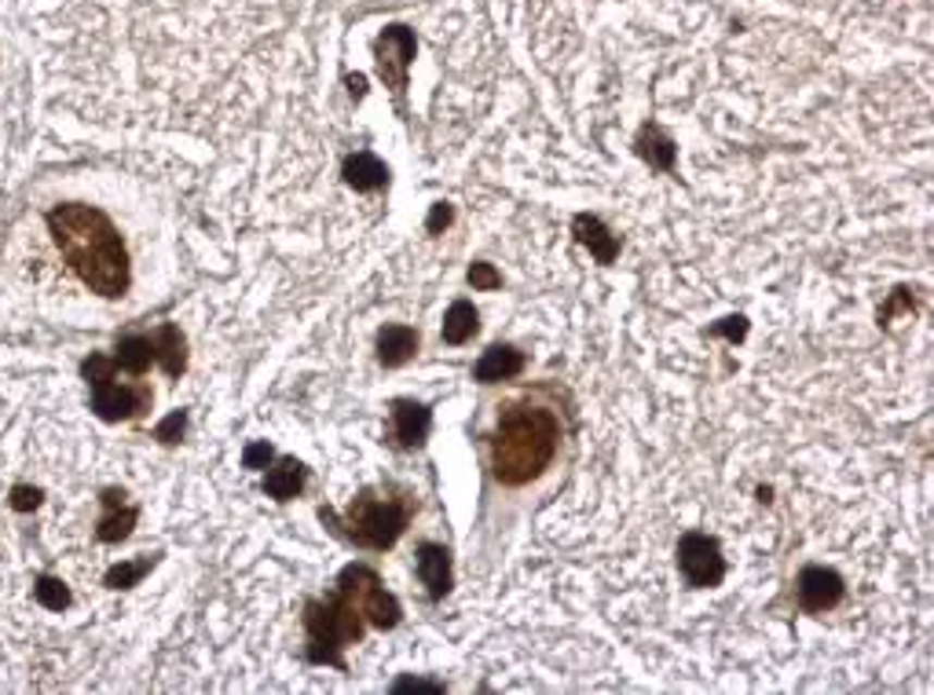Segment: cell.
<instances>
[{
	"label": "cell",
	"mask_w": 934,
	"mask_h": 695,
	"mask_svg": "<svg viewBox=\"0 0 934 695\" xmlns=\"http://www.w3.org/2000/svg\"><path fill=\"white\" fill-rule=\"evenodd\" d=\"M635 150H638L641 161H649V169H656V173H675V154H678L675 139H671L656 121L641 125V133L635 139Z\"/></svg>",
	"instance_id": "cell-16"
},
{
	"label": "cell",
	"mask_w": 934,
	"mask_h": 695,
	"mask_svg": "<svg viewBox=\"0 0 934 695\" xmlns=\"http://www.w3.org/2000/svg\"><path fill=\"white\" fill-rule=\"evenodd\" d=\"M678 571L686 579L689 589H715L726 579V557H722V546L715 535H704V531H686L678 538Z\"/></svg>",
	"instance_id": "cell-6"
},
{
	"label": "cell",
	"mask_w": 934,
	"mask_h": 695,
	"mask_svg": "<svg viewBox=\"0 0 934 695\" xmlns=\"http://www.w3.org/2000/svg\"><path fill=\"white\" fill-rule=\"evenodd\" d=\"M418 345H421L418 330L400 326V322H393V326H381L378 330V362L385 370L407 367V362L418 356Z\"/></svg>",
	"instance_id": "cell-14"
},
{
	"label": "cell",
	"mask_w": 934,
	"mask_h": 695,
	"mask_svg": "<svg viewBox=\"0 0 934 695\" xmlns=\"http://www.w3.org/2000/svg\"><path fill=\"white\" fill-rule=\"evenodd\" d=\"M155 356L158 362H162V370L169 377H180L187 370V340L184 334H180L176 322H162V326L155 330Z\"/></svg>",
	"instance_id": "cell-19"
},
{
	"label": "cell",
	"mask_w": 934,
	"mask_h": 695,
	"mask_svg": "<svg viewBox=\"0 0 934 695\" xmlns=\"http://www.w3.org/2000/svg\"><path fill=\"white\" fill-rule=\"evenodd\" d=\"M34 597H37V604H41V608H48V611H66L70 608V589L63 586V579H56V575H41L37 579V586H34Z\"/></svg>",
	"instance_id": "cell-22"
},
{
	"label": "cell",
	"mask_w": 934,
	"mask_h": 695,
	"mask_svg": "<svg viewBox=\"0 0 934 695\" xmlns=\"http://www.w3.org/2000/svg\"><path fill=\"white\" fill-rule=\"evenodd\" d=\"M48 231H52L59 253L66 268L85 282L93 294L118 300L133 286V268H128V249L110 216L96 206L66 201L48 213Z\"/></svg>",
	"instance_id": "cell-2"
},
{
	"label": "cell",
	"mask_w": 934,
	"mask_h": 695,
	"mask_svg": "<svg viewBox=\"0 0 934 695\" xmlns=\"http://www.w3.org/2000/svg\"><path fill=\"white\" fill-rule=\"evenodd\" d=\"M572 235H576V241L582 249H590V257H594L601 268L616 264L623 241H619V235H612V227L601 216L576 213V216H572Z\"/></svg>",
	"instance_id": "cell-10"
},
{
	"label": "cell",
	"mask_w": 934,
	"mask_h": 695,
	"mask_svg": "<svg viewBox=\"0 0 934 695\" xmlns=\"http://www.w3.org/2000/svg\"><path fill=\"white\" fill-rule=\"evenodd\" d=\"M393 692L396 695H404V692H433V695H444L447 688L440 681H426V678H400L396 684H393Z\"/></svg>",
	"instance_id": "cell-29"
},
{
	"label": "cell",
	"mask_w": 934,
	"mask_h": 695,
	"mask_svg": "<svg viewBox=\"0 0 934 695\" xmlns=\"http://www.w3.org/2000/svg\"><path fill=\"white\" fill-rule=\"evenodd\" d=\"M82 374L93 392V410L103 421H133L144 410H150V388L147 385H118V367L107 356H88L82 362Z\"/></svg>",
	"instance_id": "cell-5"
},
{
	"label": "cell",
	"mask_w": 934,
	"mask_h": 695,
	"mask_svg": "<svg viewBox=\"0 0 934 695\" xmlns=\"http://www.w3.org/2000/svg\"><path fill=\"white\" fill-rule=\"evenodd\" d=\"M319 517H323V523H330L341 538L356 542V546H364V549L385 553V549H393L400 535L407 531L410 517H415V501L396 487H367L348 501V509L341 512V517L334 509H319Z\"/></svg>",
	"instance_id": "cell-4"
},
{
	"label": "cell",
	"mask_w": 934,
	"mask_h": 695,
	"mask_svg": "<svg viewBox=\"0 0 934 695\" xmlns=\"http://www.w3.org/2000/svg\"><path fill=\"white\" fill-rule=\"evenodd\" d=\"M125 491L122 487H107L103 491V506H107V517L99 520V528H96V538L99 542H107V546H114V542H125L128 535H133V528H136V520H139V509L136 506H125Z\"/></svg>",
	"instance_id": "cell-12"
},
{
	"label": "cell",
	"mask_w": 934,
	"mask_h": 695,
	"mask_svg": "<svg viewBox=\"0 0 934 695\" xmlns=\"http://www.w3.org/2000/svg\"><path fill=\"white\" fill-rule=\"evenodd\" d=\"M418 40L415 29L407 26H385L374 40V59H378V77L393 88L396 96H404L407 88V70L415 63Z\"/></svg>",
	"instance_id": "cell-7"
},
{
	"label": "cell",
	"mask_w": 934,
	"mask_h": 695,
	"mask_svg": "<svg viewBox=\"0 0 934 695\" xmlns=\"http://www.w3.org/2000/svg\"><path fill=\"white\" fill-rule=\"evenodd\" d=\"M305 483H308L305 461H297V458H279L275 466L268 469L265 491H268V498H275V501H294L300 491H305Z\"/></svg>",
	"instance_id": "cell-17"
},
{
	"label": "cell",
	"mask_w": 934,
	"mask_h": 695,
	"mask_svg": "<svg viewBox=\"0 0 934 695\" xmlns=\"http://www.w3.org/2000/svg\"><path fill=\"white\" fill-rule=\"evenodd\" d=\"M155 563H158V553H155V557H139V560L114 563V568H110L107 575H103V586H107V589H133V586H139V582L150 575V571H155Z\"/></svg>",
	"instance_id": "cell-21"
},
{
	"label": "cell",
	"mask_w": 934,
	"mask_h": 695,
	"mask_svg": "<svg viewBox=\"0 0 934 695\" xmlns=\"http://www.w3.org/2000/svg\"><path fill=\"white\" fill-rule=\"evenodd\" d=\"M520 370H525V351L499 340V345H491L484 356L477 359L474 381H480V385H499V381H514Z\"/></svg>",
	"instance_id": "cell-13"
},
{
	"label": "cell",
	"mask_w": 934,
	"mask_h": 695,
	"mask_svg": "<svg viewBox=\"0 0 934 695\" xmlns=\"http://www.w3.org/2000/svg\"><path fill=\"white\" fill-rule=\"evenodd\" d=\"M477 330H480V311L474 308V300H455L444 315L440 337H444V345L458 348V345H466V340H474Z\"/></svg>",
	"instance_id": "cell-20"
},
{
	"label": "cell",
	"mask_w": 934,
	"mask_h": 695,
	"mask_svg": "<svg viewBox=\"0 0 934 695\" xmlns=\"http://www.w3.org/2000/svg\"><path fill=\"white\" fill-rule=\"evenodd\" d=\"M708 334H711V337H729L733 345H737V340L748 337V319H745V315H729V319L715 322V326H711Z\"/></svg>",
	"instance_id": "cell-26"
},
{
	"label": "cell",
	"mask_w": 934,
	"mask_h": 695,
	"mask_svg": "<svg viewBox=\"0 0 934 695\" xmlns=\"http://www.w3.org/2000/svg\"><path fill=\"white\" fill-rule=\"evenodd\" d=\"M341 176H345L348 187H353V190H364V195L389 187V165H385V161H381L378 154H370V150L348 154L345 165H341Z\"/></svg>",
	"instance_id": "cell-15"
},
{
	"label": "cell",
	"mask_w": 934,
	"mask_h": 695,
	"mask_svg": "<svg viewBox=\"0 0 934 695\" xmlns=\"http://www.w3.org/2000/svg\"><path fill=\"white\" fill-rule=\"evenodd\" d=\"M466 278H469V286L480 289V294H491V289L502 286V275L488 264V260H474V264H469V275H466Z\"/></svg>",
	"instance_id": "cell-23"
},
{
	"label": "cell",
	"mask_w": 934,
	"mask_h": 695,
	"mask_svg": "<svg viewBox=\"0 0 934 695\" xmlns=\"http://www.w3.org/2000/svg\"><path fill=\"white\" fill-rule=\"evenodd\" d=\"M150 362H158L155 356V337L150 334H128L114 345V367L118 374H133L144 377L150 370Z\"/></svg>",
	"instance_id": "cell-18"
},
{
	"label": "cell",
	"mask_w": 934,
	"mask_h": 695,
	"mask_svg": "<svg viewBox=\"0 0 934 695\" xmlns=\"http://www.w3.org/2000/svg\"><path fill=\"white\" fill-rule=\"evenodd\" d=\"M404 619L400 600L381 586L378 571L367 563H348L337 579V589L323 600L305 604V659L316 667H334L345 673V648L364 641L367 626L396 630Z\"/></svg>",
	"instance_id": "cell-1"
},
{
	"label": "cell",
	"mask_w": 934,
	"mask_h": 695,
	"mask_svg": "<svg viewBox=\"0 0 934 695\" xmlns=\"http://www.w3.org/2000/svg\"><path fill=\"white\" fill-rule=\"evenodd\" d=\"M184 429H187V410H173V414L155 429V439H162L165 447H173V443H180V436H184Z\"/></svg>",
	"instance_id": "cell-24"
},
{
	"label": "cell",
	"mask_w": 934,
	"mask_h": 695,
	"mask_svg": "<svg viewBox=\"0 0 934 695\" xmlns=\"http://www.w3.org/2000/svg\"><path fill=\"white\" fill-rule=\"evenodd\" d=\"M451 224H455V206H451V201H437V206L429 209L426 231H429V235H444Z\"/></svg>",
	"instance_id": "cell-25"
},
{
	"label": "cell",
	"mask_w": 934,
	"mask_h": 695,
	"mask_svg": "<svg viewBox=\"0 0 934 695\" xmlns=\"http://www.w3.org/2000/svg\"><path fill=\"white\" fill-rule=\"evenodd\" d=\"M901 308H912V297H909V289H898V294H894V300H890V305L880 311V326H887L894 311H901Z\"/></svg>",
	"instance_id": "cell-30"
},
{
	"label": "cell",
	"mask_w": 934,
	"mask_h": 695,
	"mask_svg": "<svg viewBox=\"0 0 934 695\" xmlns=\"http://www.w3.org/2000/svg\"><path fill=\"white\" fill-rule=\"evenodd\" d=\"M796 597H799V608L807 611V616H825V611L839 608V600L847 597V582H843L839 571L810 563V568H802L799 579H796Z\"/></svg>",
	"instance_id": "cell-8"
},
{
	"label": "cell",
	"mask_w": 934,
	"mask_h": 695,
	"mask_svg": "<svg viewBox=\"0 0 934 695\" xmlns=\"http://www.w3.org/2000/svg\"><path fill=\"white\" fill-rule=\"evenodd\" d=\"M345 85H348V92H353V99H359V96L367 92V77H364V74H348Z\"/></svg>",
	"instance_id": "cell-31"
},
{
	"label": "cell",
	"mask_w": 934,
	"mask_h": 695,
	"mask_svg": "<svg viewBox=\"0 0 934 695\" xmlns=\"http://www.w3.org/2000/svg\"><path fill=\"white\" fill-rule=\"evenodd\" d=\"M418 579L426 586L429 600H444L455 586V568H451V549L440 542H421L418 546Z\"/></svg>",
	"instance_id": "cell-11"
},
{
	"label": "cell",
	"mask_w": 934,
	"mask_h": 695,
	"mask_svg": "<svg viewBox=\"0 0 934 695\" xmlns=\"http://www.w3.org/2000/svg\"><path fill=\"white\" fill-rule=\"evenodd\" d=\"M271 458H275L271 443H249V447L243 450V466H246V469H268Z\"/></svg>",
	"instance_id": "cell-28"
},
{
	"label": "cell",
	"mask_w": 934,
	"mask_h": 695,
	"mask_svg": "<svg viewBox=\"0 0 934 695\" xmlns=\"http://www.w3.org/2000/svg\"><path fill=\"white\" fill-rule=\"evenodd\" d=\"M433 429V410L418 399H393L389 407V443L396 450H415L429 439Z\"/></svg>",
	"instance_id": "cell-9"
},
{
	"label": "cell",
	"mask_w": 934,
	"mask_h": 695,
	"mask_svg": "<svg viewBox=\"0 0 934 695\" xmlns=\"http://www.w3.org/2000/svg\"><path fill=\"white\" fill-rule=\"evenodd\" d=\"M561 447V421L550 407H539L531 399H514L499 410L495 432L488 439L491 476L502 487H528L550 461L557 458Z\"/></svg>",
	"instance_id": "cell-3"
},
{
	"label": "cell",
	"mask_w": 934,
	"mask_h": 695,
	"mask_svg": "<svg viewBox=\"0 0 934 695\" xmlns=\"http://www.w3.org/2000/svg\"><path fill=\"white\" fill-rule=\"evenodd\" d=\"M45 491L41 487H29V483H19V487H12V509L15 512H34L37 506H41Z\"/></svg>",
	"instance_id": "cell-27"
}]
</instances>
